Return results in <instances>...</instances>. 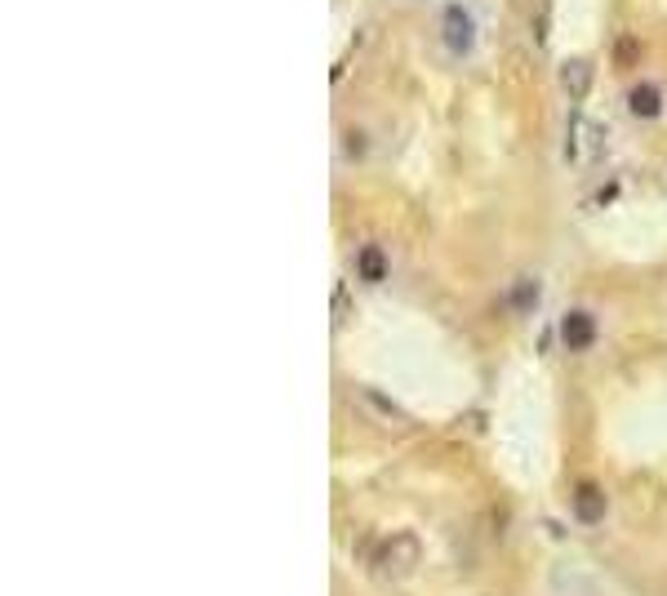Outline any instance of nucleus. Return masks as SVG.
<instances>
[{"label": "nucleus", "mask_w": 667, "mask_h": 596, "mask_svg": "<svg viewBox=\"0 0 667 596\" xmlns=\"http://www.w3.org/2000/svg\"><path fill=\"white\" fill-rule=\"evenodd\" d=\"M441 41L454 58H467L476 45V14L463 5V0H450L441 5Z\"/></svg>", "instance_id": "nucleus-1"}, {"label": "nucleus", "mask_w": 667, "mask_h": 596, "mask_svg": "<svg viewBox=\"0 0 667 596\" xmlns=\"http://www.w3.org/2000/svg\"><path fill=\"white\" fill-rule=\"evenodd\" d=\"M605 512H610V494H605V485L601 481H579L574 485V494H570V516H574V525H601L605 521Z\"/></svg>", "instance_id": "nucleus-2"}, {"label": "nucleus", "mask_w": 667, "mask_h": 596, "mask_svg": "<svg viewBox=\"0 0 667 596\" xmlns=\"http://www.w3.org/2000/svg\"><path fill=\"white\" fill-rule=\"evenodd\" d=\"M596 334H601V325H596V316L587 312V307H570V312L561 316V325H556V339H561V347L574 356L596 347Z\"/></svg>", "instance_id": "nucleus-3"}, {"label": "nucleus", "mask_w": 667, "mask_h": 596, "mask_svg": "<svg viewBox=\"0 0 667 596\" xmlns=\"http://www.w3.org/2000/svg\"><path fill=\"white\" fill-rule=\"evenodd\" d=\"M623 107L632 121H659V116L667 112V94L659 81H632L623 94Z\"/></svg>", "instance_id": "nucleus-4"}, {"label": "nucleus", "mask_w": 667, "mask_h": 596, "mask_svg": "<svg viewBox=\"0 0 667 596\" xmlns=\"http://www.w3.org/2000/svg\"><path fill=\"white\" fill-rule=\"evenodd\" d=\"M356 276H361L365 285H383L387 276H392V258L378 241H365L361 250H356Z\"/></svg>", "instance_id": "nucleus-5"}, {"label": "nucleus", "mask_w": 667, "mask_h": 596, "mask_svg": "<svg viewBox=\"0 0 667 596\" xmlns=\"http://www.w3.org/2000/svg\"><path fill=\"white\" fill-rule=\"evenodd\" d=\"M561 85L570 98H583L587 85H592V63L587 58H565L561 63Z\"/></svg>", "instance_id": "nucleus-6"}, {"label": "nucleus", "mask_w": 667, "mask_h": 596, "mask_svg": "<svg viewBox=\"0 0 667 596\" xmlns=\"http://www.w3.org/2000/svg\"><path fill=\"white\" fill-rule=\"evenodd\" d=\"M539 281H534V276H525V281H516L512 290H507V307H512V312H534V307H539Z\"/></svg>", "instance_id": "nucleus-7"}, {"label": "nucleus", "mask_w": 667, "mask_h": 596, "mask_svg": "<svg viewBox=\"0 0 667 596\" xmlns=\"http://www.w3.org/2000/svg\"><path fill=\"white\" fill-rule=\"evenodd\" d=\"M636 58H641V41H636V36H619V41H614V63L632 67Z\"/></svg>", "instance_id": "nucleus-8"}, {"label": "nucleus", "mask_w": 667, "mask_h": 596, "mask_svg": "<svg viewBox=\"0 0 667 596\" xmlns=\"http://www.w3.org/2000/svg\"><path fill=\"white\" fill-rule=\"evenodd\" d=\"M361 396L374 405L378 414H383V419H405V410H396V401H387V396H383V392H374V387H361Z\"/></svg>", "instance_id": "nucleus-9"}, {"label": "nucleus", "mask_w": 667, "mask_h": 596, "mask_svg": "<svg viewBox=\"0 0 667 596\" xmlns=\"http://www.w3.org/2000/svg\"><path fill=\"white\" fill-rule=\"evenodd\" d=\"M365 156V134L361 129H347V161H361Z\"/></svg>", "instance_id": "nucleus-10"}]
</instances>
